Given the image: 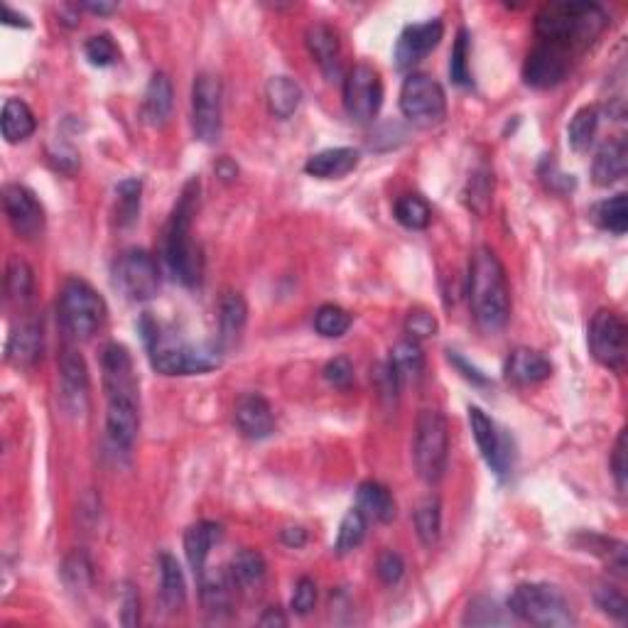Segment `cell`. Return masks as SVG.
<instances>
[{"mask_svg":"<svg viewBox=\"0 0 628 628\" xmlns=\"http://www.w3.org/2000/svg\"><path fill=\"white\" fill-rule=\"evenodd\" d=\"M599 131V108L597 106H582L572 116L570 126H567V135H570V145L582 153L592 145L594 135Z\"/></svg>","mask_w":628,"mask_h":628,"instance_id":"74e56055","label":"cell"},{"mask_svg":"<svg viewBox=\"0 0 628 628\" xmlns=\"http://www.w3.org/2000/svg\"><path fill=\"white\" fill-rule=\"evenodd\" d=\"M280 540H283L288 548H302L307 543V530L305 528H285L280 533Z\"/></svg>","mask_w":628,"mask_h":628,"instance_id":"6f0895ef","label":"cell"},{"mask_svg":"<svg viewBox=\"0 0 628 628\" xmlns=\"http://www.w3.org/2000/svg\"><path fill=\"white\" fill-rule=\"evenodd\" d=\"M62 579L64 584L77 594H84L86 589L94 584V565H91L89 555H86L84 550H74L72 555L64 560Z\"/></svg>","mask_w":628,"mask_h":628,"instance_id":"b9f144b4","label":"cell"},{"mask_svg":"<svg viewBox=\"0 0 628 628\" xmlns=\"http://www.w3.org/2000/svg\"><path fill=\"white\" fill-rule=\"evenodd\" d=\"M324 378H327L329 386L344 391V388H349L354 383V366H351V361L346 356H337V359H332L324 366Z\"/></svg>","mask_w":628,"mask_h":628,"instance_id":"f5cc1de1","label":"cell"},{"mask_svg":"<svg viewBox=\"0 0 628 628\" xmlns=\"http://www.w3.org/2000/svg\"><path fill=\"white\" fill-rule=\"evenodd\" d=\"M491 192H494V187H491L489 172H476L469 182V194H471L469 207L474 211H479V214H484L491 202Z\"/></svg>","mask_w":628,"mask_h":628,"instance_id":"816d5d0a","label":"cell"},{"mask_svg":"<svg viewBox=\"0 0 628 628\" xmlns=\"http://www.w3.org/2000/svg\"><path fill=\"white\" fill-rule=\"evenodd\" d=\"M388 366H391L395 376H398L400 386L418 381L422 371H425V354H422L418 341L415 339L398 341V344L393 346Z\"/></svg>","mask_w":628,"mask_h":628,"instance_id":"1f68e13d","label":"cell"},{"mask_svg":"<svg viewBox=\"0 0 628 628\" xmlns=\"http://www.w3.org/2000/svg\"><path fill=\"white\" fill-rule=\"evenodd\" d=\"M606 23L609 18L597 3H550L535 18V32L543 42H555L570 50L597 40Z\"/></svg>","mask_w":628,"mask_h":628,"instance_id":"3957f363","label":"cell"},{"mask_svg":"<svg viewBox=\"0 0 628 628\" xmlns=\"http://www.w3.org/2000/svg\"><path fill=\"white\" fill-rule=\"evenodd\" d=\"M415 533H418L422 545H435L442 533V503L437 496L422 498L413 513Z\"/></svg>","mask_w":628,"mask_h":628,"instance_id":"e575fe53","label":"cell"},{"mask_svg":"<svg viewBox=\"0 0 628 628\" xmlns=\"http://www.w3.org/2000/svg\"><path fill=\"white\" fill-rule=\"evenodd\" d=\"M59 403L72 415H84L89 408V368L72 346H64L59 356Z\"/></svg>","mask_w":628,"mask_h":628,"instance_id":"4fadbf2b","label":"cell"},{"mask_svg":"<svg viewBox=\"0 0 628 628\" xmlns=\"http://www.w3.org/2000/svg\"><path fill=\"white\" fill-rule=\"evenodd\" d=\"M79 8L89 10V13H96V15H111L113 10H116V5L113 3H81Z\"/></svg>","mask_w":628,"mask_h":628,"instance_id":"94428289","label":"cell"},{"mask_svg":"<svg viewBox=\"0 0 628 628\" xmlns=\"http://www.w3.org/2000/svg\"><path fill=\"white\" fill-rule=\"evenodd\" d=\"M376 575L383 584H386V587H393V584H398L405 575L403 557H400L395 550H383L376 560Z\"/></svg>","mask_w":628,"mask_h":628,"instance_id":"681fc988","label":"cell"},{"mask_svg":"<svg viewBox=\"0 0 628 628\" xmlns=\"http://www.w3.org/2000/svg\"><path fill=\"white\" fill-rule=\"evenodd\" d=\"M248 322V305L238 292H226L219 302L221 344H234Z\"/></svg>","mask_w":628,"mask_h":628,"instance_id":"d6a6232c","label":"cell"},{"mask_svg":"<svg viewBox=\"0 0 628 628\" xmlns=\"http://www.w3.org/2000/svg\"><path fill=\"white\" fill-rule=\"evenodd\" d=\"M234 422L248 440H265L275 430V415L268 400L258 393H243L234 405Z\"/></svg>","mask_w":628,"mask_h":628,"instance_id":"d6986e66","label":"cell"},{"mask_svg":"<svg viewBox=\"0 0 628 628\" xmlns=\"http://www.w3.org/2000/svg\"><path fill=\"white\" fill-rule=\"evenodd\" d=\"M351 327V314L339 305H322L314 312V329H317L322 337L337 339L341 334L349 332Z\"/></svg>","mask_w":628,"mask_h":628,"instance_id":"7bdbcfd3","label":"cell"},{"mask_svg":"<svg viewBox=\"0 0 628 628\" xmlns=\"http://www.w3.org/2000/svg\"><path fill=\"white\" fill-rule=\"evenodd\" d=\"M42 351H45V332H42V324L37 319H25L18 327L13 329V334L8 337L5 344V359L8 364L27 368L35 366L42 359Z\"/></svg>","mask_w":628,"mask_h":628,"instance_id":"ffe728a7","label":"cell"},{"mask_svg":"<svg viewBox=\"0 0 628 628\" xmlns=\"http://www.w3.org/2000/svg\"><path fill=\"white\" fill-rule=\"evenodd\" d=\"M160 602L170 614L180 611L184 602H187V582H184V572L180 562L162 552L160 555Z\"/></svg>","mask_w":628,"mask_h":628,"instance_id":"f1b7e54d","label":"cell"},{"mask_svg":"<svg viewBox=\"0 0 628 628\" xmlns=\"http://www.w3.org/2000/svg\"><path fill=\"white\" fill-rule=\"evenodd\" d=\"M611 469H614L616 486L619 491L626 489V430H621L619 440H616L614 454H611Z\"/></svg>","mask_w":628,"mask_h":628,"instance_id":"11a10c76","label":"cell"},{"mask_svg":"<svg viewBox=\"0 0 628 628\" xmlns=\"http://www.w3.org/2000/svg\"><path fill=\"white\" fill-rule=\"evenodd\" d=\"M552 376L550 359L535 349H516L506 361V378L516 386H535Z\"/></svg>","mask_w":628,"mask_h":628,"instance_id":"44dd1931","label":"cell"},{"mask_svg":"<svg viewBox=\"0 0 628 628\" xmlns=\"http://www.w3.org/2000/svg\"><path fill=\"white\" fill-rule=\"evenodd\" d=\"M106 403L108 440L121 452H131L140 430V398H108Z\"/></svg>","mask_w":628,"mask_h":628,"instance_id":"ac0fdd59","label":"cell"},{"mask_svg":"<svg viewBox=\"0 0 628 628\" xmlns=\"http://www.w3.org/2000/svg\"><path fill=\"white\" fill-rule=\"evenodd\" d=\"M400 111L415 126H437L447 113L445 89L430 74L413 72L400 89Z\"/></svg>","mask_w":628,"mask_h":628,"instance_id":"ba28073f","label":"cell"},{"mask_svg":"<svg viewBox=\"0 0 628 628\" xmlns=\"http://www.w3.org/2000/svg\"><path fill=\"white\" fill-rule=\"evenodd\" d=\"M383 106L381 74L368 64H356L344 79V111L351 121L368 123Z\"/></svg>","mask_w":628,"mask_h":628,"instance_id":"8fae6325","label":"cell"},{"mask_svg":"<svg viewBox=\"0 0 628 628\" xmlns=\"http://www.w3.org/2000/svg\"><path fill=\"white\" fill-rule=\"evenodd\" d=\"M59 324L74 339H91L106 322V302L86 280L72 278L62 285L57 300Z\"/></svg>","mask_w":628,"mask_h":628,"instance_id":"8992f818","label":"cell"},{"mask_svg":"<svg viewBox=\"0 0 628 628\" xmlns=\"http://www.w3.org/2000/svg\"><path fill=\"white\" fill-rule=\"evenodd\" d=\"M143 339L150 351V364L162 376H197L221 366V351L216 346H197L189 341L162 334L157 322L143 319Z\"/></svg>","mask_w":628,"mask_h":628,"instance_id":"277c9868","label":"cell"},{"mask_svg":"<svg viewBox=\"0 0 628 628\" xmlns=\"http://www.w3.org/2000/svg\"><path fill=\"white\" fill-rule=\"evenodd\" d=\"M199 202V180H189L184 184L180 199H177L175 209H172L170 224L165 231V258L170 265L172 275L180 280L187 288L199 285L204 273L202 253H199L197 243L192 241V219L194 209Z\"/></svg>","mask_w":628,"mask_h":628,"instance_id":"7a4b0ae2","label":"cell"},{"mask_svg":"<svg viewBox=\"0 0 628 628\" xmlns=\"http://www.w3.org/2000/svg\"><path fill=\"white\" fill-rule=\"evenodd\" d=\"M32 290H35V273H32L27 261L13 256L8 261V268H5V292L13 302H25L30 300Z\"/></svg>","mask_w":628,"mask_h":628,"instance_id":"8d00e7d4","label":"cell"},{"mask_svg":"<svg viewBox=\"0 0 628 628\" xmlns=\"http://www.w3.org/2000/svg\"><path fill=\"white\" fill-rule=\"evenodd\" d=\"M567 74H570V50L555 42H543L525 59V84L535 89H552L562 84Z\"/></svg>","mask_w":628,"mask_h":628,"instance_id":"5bb4252c","label":"cell"},{"mask_svg":"<svg viewBox=\"0 0 628 628\" xmlns=\"http://www.w3.org/2000/svg\"><path fill=\"white\" fill-rule=\"evenodd\" d=\"M513 619H516V616H513L508 609H501L496 599L479 597L469 604L462 624L464 626H506V624H511Z\"/></svg>","mask_w":628,"mask_h":628,"instance_id":"d590c367","label":"cell"},{"mask_svg":"<svg viewBox=\"0 0 628 628\" xmlns=\"http://www.w3.org/2000/svg\"><path fill=\"white\" fill-rule=\"evenodd\" d=\"M413 459L418 476L425 484H437L447 471L449 425L440 410H422L415 422Z\"/></svg>","mask_w":628,"mask_h":628,"instance_id":"52a82bcc","label":"cell"},{"mask_svg":"<svg viewBox=\"0 0 628 628\" xmlns=\"http://www.w3.org/2000/svg\"><path fill=\"white\" fill-rule=\"evenodd\" d=\"M449 361H454V366H457V368H459V371H464V378H469V381L479 383V386H481V383H486V378H484V376H481V373H479V371H476V368H474V366H471V368H469V366H467V361H464V359H462V356H459V354H457V351H449Z\"/></svg>","mask_w":628,"mask_h":628,"instance_id":"9f6ffc18","label":"cell"},{"mask_svg":"<svg viewBox=\"0 0 628 628\" xmlns=\"http://www.w3.org/2000/svg\"><path fill=\"white\" fill-rule=\"evenodd\" d=\"M594 602H597V606L604 611V614L614 616L616 621L628 619V602L624 594H621V589L602 584V587L594 592Z\"/></svg>","mask_w":628,"mask_h":628,"instance_id":"7dc6e473","label":"cell"},{"mask_svg":"<svg viewBox=\"0 0 628 628\" xmlns=\"http://www.w3.org/2000/svg\"><path fill=\"white\" fill-rule=\"evenodd\" d=\"M469 425L474 432L476 447H479L481 457L496 471L498 476H506L513 467V447L508 437L498 432L496 422L489 418L481 408H469Z\"/></svg>","mask_w":628,"mask_h":628,"instance_id":"2e32d148","label":"cell"},{"mask_svg":"<svg viewBox=\"0 0 628 628\" xmlns=\"http://www.w3.org/2000/svg\"><path fill=\"white\" fill-rule=\"evenodd\" d=\"M628 170V148L621 138L609 140L599 148L592 162V177L594 184L599 187H609V184L624 180Z\"/></svg>","mask_w":628,"mask_h":628,"instance_id":"4316f807","label":"cell"},{"mask_svg":"<svg viewBox=\"0 0 628 628\" xmlns=\"http://www.w3.org/2000/svg\"><path fill=\"white\" fill-rule=\"evenodd\" d=\"M317 604V584L310 577H300L295 584V592H292V611L300 616H307Z\"/></svg>","mask_w":628,"mask_h":628,"instance_id":"f907efd6","label":"cell"},{"mask_svg":"<svg viewBox=\"0 0 628 628\" xmlns=\"http://www.w3.org/2000/svg\"><path fill=\"white\" fill-rule=\"evenodd\" d=\"M172 106H175V91H172L170 77L165 72L153 74L148 89H145L143 121L153 128H162L170 121Z\"/></svg>","mask_w":628,"mask_h":628,"instance_id":"603a6c76","label":"cell"},{"mask_svg":"<svg viewBox=\"0 0 628 628\" xmlns=\"http://www.w3.org/2000/svg\"><path fill=\"white\" fill-rule=\"evenodd\" d=\"M356 508L366 516V521L391 523L395 518V498L391 489L378 481H364L356 491Z\"/></svg>","mask_w":628,"mask_h":628,"instance_id":"83f0119b","label":"cell"},{"mask_svg":"<svg viewBox=\"0 0 628 628\" xmlns=\"http://www.w3.org/2000/svg\"><path fill=\"white\" fill-rule=\"evenodd\" d=\"M3 23L5 25H13V27H30V23H27L25 15L15 13V10L10 8V5H5V8H3Z\"/></svg>","mask_w":628,"mask_h":628,"instance_id":"91938a15","label":"cell"},{"mask_svg":"<svg viewBox=\"0 0 628 628\" xmlns=\"http://www.w3.org/2000/svg\"><path fill=\"white\" fill-rule=\"evenodd\" d=\"M121 624L133 628L138 626L140 621V597H138V589L133 587L131 582L123 584L121 589Z\"/></svg>","mask_w":628,"mask_h":628,"instance_id":"db71d44e","label":"cell"},{"mask_svg":"<svg viewBox=\"0 0 628 628\" xmlns=\"http://www.w3.org/2000/svg\"><path fill=\"white\" fill-rule=\"evenodd\" d=\"M258 624L261 626H288V616H285L283 611L278 609V606H273V609L265 611Z\"/></svg>","mask_w":628,"mask_h":628,"instance_id":"680465c9","label":"cell"},{"mask_svg":"<svg viewBox=\"0 0 628 628\" xmlns=\"http://www.w3.org/2000/svg\"><path fill=\"white\" fill-rule=\"evenodd\" d=\"M3 207L8 224L25 241H32L45 231V209L23 184H8L3 189Z\"/></svg>","mask_w":628,"mask_h":628,"instance_id":"9a60e30c","label":"cell"},{"mask_svg":"<svg viewBox=\"0 0 628 628\" xmlns=\"http://www.w3.org/2000/svg\"><path fill=\"white\" fill-rule=\"evenodd\" d=\"M140 192H143V182L140 180H123L116 187V216L118 224L128 226L138 219L140 211Z\"/></svg>","mask_w":628,"mask_h":628,"instance_id":"ee69618b","label":"cell"},{"mask_svg":"<svg viewBox=\"0 0 628 628\" xmlns=\"http://www.w3.org/2000/svg\"><path fill=\"white\" fill-rule=\"evenodd\" d=\"M221 540V525L211 521H199L189 525L184 533V555H187L189 567L194 575H202L207 570V560L211 555V548Z\"/></svg>","mask_w":628,"mask_h":628,"instance_id":"7402d4cb","label":"cell"},{"mask_svg":"<svg viewBox=\"0 0 628 628\" xmlns=\"http://www.w3.org/2000/svg\"><path fill=\"white\" fill-rule=\"evenodd\" d=\"M359 165V150L354 148H329L322 153L312 155L305 162L307 175L317 177V180H339V177L349 175Z\"/></svg>","mask_w":628,"mask_h":628,"instance_id":"484cf974","label":"cell"},{"mask_svg":"<svg viewBox=\"0 0 628 628\" xmlns=\"http://www.w3.org/2000/svg\"><path fill=\"white\" fill-rule=\"evenodd\" d=\"M265 101L275 118H290L302 104V89L295 79L273 77L265 84Z\"/></svg>","mask_w":628,"mask_h":628,"instance_id":"4dcf8cb0","label":"cell"},{"mask_svg":"<svg viewBox=\"0 0 628 628\" xmlns=\"http://www.w3.org/2000/svg\"><path fill=\"white\" fill-rule=\"evenodd\" d=\"M395 219L410 231H422L430 226L432 221V209L420 194H405L395 202Z\"/></svg>","mask_w":628,"mask_h":628,"instance_id":"f35d334b","label":"cell"},{"mask_svg":"<svg viewBox=\"0 0 628 628\" xmlns=\"http://www.w3.org/2000/svg\"><path fill=\"white\" fill-rule=\"evenodd\" d=\"M437 329H440V324H437L435 314L427 310H410L408 317H405V334H408V339H430L435 337Z\"/></svg>","mask_w":628,"mask_h":628,"instance_id":"c3c4849f","label":"cell"},{"mask_svg":"<svg viewBox=\"0 0 628 628\" xmlns=\"http://www.w3.org/2000/svg\"><path fill=\"white\" fill-rule=\"evenodd\" d=\"M305 42H307V50H310L314 62L322 67V72L327 74V77H339L341 45H339L337 30H334V27H329V25H324V23L310 25L307 27Z\"/></svg>","mask_w":628,"mask_h":628,"instance_id":"cb8c5ba5","label":"cell"},{"mask_svg":"<svg viewBox=\"0 0 628 628\" xmlns=\"http://www.w3.org/2000/svg\"><path fill=\"white\" fill-rule=\"evenodd\" d=\"M231 577H234L236 587L241 589H256L265 582L268 575V565H265V557L258 550H241L236 552V557L231 560Z\"/></svg>","mask_w":628,"mask_h":628,"instance_id":"836d02e7","label":"cell"},{"mask_svg":"<svg viewBox=\"0 0 628 628\" xmlns=\"http://www.w3.org/2000/svg\"><path fill=\"white\" fill-rule=\"evenodd\" d=\"M0 128H3V138L8 143H23V140L35 133V113H32V108L23 99H8L3 104Z\"/></svg>","mask_w":628,"mask_h":628,"instance_id":"f546056e","label":"cell"},{"mask_svg":"<svg viewBox=\"0 0 628 628\" xmlns=\"http://www.w3.org/2000/svg\"><path fill=\"white\" fill-rule=\"evenodd\" d=\"M594 221L602 226L604 231H611L616 236H624L628 229V209H626V194H614L606 202L594 207Z\"/></svg>","mask_w":628,"mask_h":628,"instance_id":"ab89813d","label":"cell"},{"mask_svg":"<svg viewBox=\"0 0 628 628\" xmlns=\"http://www.w3.org/2000/svg\"><path fill=\"white\" fill-rule=\"evenodd\" d=\"M508 611L525 624L543 628H565L577 624L567 599L552 584H518L508 597Z\"/></svg>","mask_w":628,"mask_h":628,"instance_id":"5b68a950","label":"cell"},{"mask_svg":"<svg viewBox=\"0 0 628 628\" xmlns=\"http://www.w3.org/2000/svg\"><path fill=\"white\" fill-rule=\"evenodd\" d=\"M449 77H452V81L457 86H469L471 84L467 30L457 32V40H454V47H452V59H449Z\"/></svg>","mask_w":628,"mask_h":628,"instance_id":"f6af8a7d","label":"cell"},{"mask_svg":"<svg viewBox=\"0 0 628 628\" xmlns=\"http://www.w3.org/2000/svg\"><path fill=\"white\" fill-rule=\"evenodd\" d=\"M442 35H445V25L442 20H425V23L408 25L398 37L395 45V64L400 69H410L422 62L437 45H440Z\"/></svg>","mask_w":628,"mask_h":628,"instance_id":"e0dca14e","label":"cell"},{"mask_svg":"<svg viewBox=\"0 0 628 628\" xmlns=\"http://www.w3.org/2000/svg\"><path fill=\"white\" fill-rule=\"evenodd\" d=\"M199 579V597H202L204 609L209 614H229L231 606H234V589L236 582L231 577L229 570H219V572H209L204 570Z\"/></svg>","mask_w":628,"mask_h":628,"instance_id":"d4e9b609","label":"cell"},{"mask_svg":"<svg viewBox=\"0 0 628 628\" xmlns=\"http://www.w3.org/2000/svg\"><path fill=\"white\" fill-rule=\"evenodd\" d=\"M469 305L476 324L489 334L506 327L511 317V288H508L506 268L486 246H481L471 256Z\"/></svg>","mask_w":628,"mask_h":628,"instance_id":"6da1fadb","label":"cell"},{"mask_svg":"<svg viewBox=\"0 0 628 628\" xmlns=\"http://www.w3.org/2000/svg\"><path fill=\"white\" fill-rule=\"evenodd\" d=\"M221 81L214 74L202 72L192 84V128L202 143H216L224 128V99Z\"/></svg>","mask_w":628,"mask_h":628,"instance_id":"30bf717a","label":"cell"},{"mask_svg":"<svg viewBox=\"0 0 628 628\" xmlns=\"http://www.w3.org/2000/svg\"><path fill=\"white\" fill-rule=\"evenodd\" d=\"M589 351L599 364L621 371L626 364V324L611 310H599L589 322Z\"/></svg>","mask_w":628,"mask_h":628,"instance_id":"7c38bea8","label":"cell"},{"mask_svg":"<svg viewBox=\"0 0 628 628\" xmlns=\"http://www.w3.org/2000/svg\"><path fill=\"white\" fill-rule=\"evenodd\" d=\"M113 283L133 302L153 300L160 290V268L143 248H128L113 265Z\"/></svg>","mask_w":628,"mask_h":628,"instance_id":"9c48e42d","label":"cell"},{"mask_svg":"<svg viewBox=\"0 0 628 628\" xmlns=\"http://www.w3.org/2000/svg\"><path fill=\"white\" fill-rule=\"evenodd\" d=\"M84 54L94 67H111L118 59V47L108 32H101V35H94L86 40Z\"/></svg>","mask_w":628,"mask_h":628,"instance_id":"bcb514c9","label":"cell"},{"mask_svg":"<svg viewBox=\"0 0 628 628\" xmlns=\"http://www.w3.org/2000/svg\"><path fill=\"white\" fill-rule=\"evenodd\" d=\"M366 523H368L366 516L359 511V508L346 511V516L341 518V523H339L334 552H337V555H349L351 550L359 548L366 538Z\"/></svg>","mask_w":628,"mask_h":628,"instance_id":"60d3db41","label":"cell"}]
</instances>
